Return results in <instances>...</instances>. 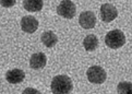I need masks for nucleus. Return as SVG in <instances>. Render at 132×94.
<instances>
[{
  "mask_svg": "<svg viewBox=\"0 0 132 94\" xmlns=\"http://www.w3.org/2000/svg\"><path fill=\"white\" fill-rule=\"evenodd\" d=\"M50 88L53 94H70L73 89V84L68 76L60 74L53 79Z\"/></svg>",
  "mask_w": 132,
  "mask_h": 94,
  "instance_id": "obj_1",
  "label": "nucleus"
},
{
  "mask_svg": "<svg viewBox=\"0 0 132 94\" xmlns=\"http://www.w3.org/2000/svg\"><path fill=\"white\" fill-rule=\"evenodd\" d=\"M46 62H47V58H46L45 54H43V53L33 54L30 59V66H31V68L34 70L43 69L46 66Z\"/></svg>",
  "mask_w": 132,
  "mask_h": 94,
  "instance_id": "obj_9",
  "label": "nucleus"
},
{
  "mask_svg": "<svg viewBox=\"0 0 132 94\" xmlns=\"http://www.w3.org/2000/svg\"><path fill=\"white\" fill-rule=\"evenodd\" d=\"M16 0H0V4L4 8H11L15 4Z\"/></svg>",
  "mask_w": 132,
  "mask_h": 94,
  "instance_id": "obj_14",
  "label": "nucleus"
},
{
  "mask_svg": "<svg viewBox=\"0 0 132 94\" xmlns=\"http://www.w3.org/2000/svg\"><path fill=\"white\" fill-rule=\"evenodd\" d=\"M21 27L26 33H34L38 27V21L32 15H25L21 20Z\"/></svg>",
  "mask_w": 132,
  "mask_h": 94,
  "instance_id": "obj_7",
  "label": "nucleus"
},
{
  "mask_svg": "<svg viewBox=\"0 0 132 94\" xmlns=\"http://www.w3.org/2000/svg\"><path fill=\"white\" fill-rule=\"evenodd\" d=\"M25 78V73L23 70L21 69H12V70H9L6 73V79L9 83L11 84H18V83H21L23 80Z\"/></svg>",
  "mask_w": 132,
  "mask_h": 94,
  "instance_id": "obj_8",
  "label": "nucleus"
},
{
  "mask_svg": "<svg viewBox=\"0 0 132 94\" xmlns=\"http://www.w3.org/2000/svg\"><path fill=\"white\" fill-rule=\"evenodd\" d=\"M83 46L87 51H93L97 48L98 46V40L95 35L89 34L87 35L83 41Z\"/></svg>",
  "mask_w": 132,
  "mask_h": 94,
  "instance_id": "obj_12",
  "label": "nucleus"
},
{
  "mask_svg": "<svg viewBox=\"0 0 132 94\" xmlns=\"http://www.w3.org/2000/svg\"><path fill=\"white\" fill-rule=\"evenodd\" d=\"M86 76L89 82L94 84H102L105 82L107 78V73L100 66H92L86 71Z\"/></svg>",
  "mask_w": 132,
  "mask_h": 94,
  "instance_id": "obj_3",
  "label": "nucleus"
},
{
  "mask_svg": "<svg viewBox=\"0 0 132 94\" xmlns=\"http://www.w3.org/2000/svg\"><path fill=\"white\" fill-rule=\"evenodd\" d=\"M105 43L109 48L112 49L120 48V47H122L126 44V36L119 30H112L106 34Z\"/></svg>",
  "mask_w": 132,
  "mask_h": 94,
  "instance_id": "obj_2",
  "label": "nucleus"
},
{
  "mask_svg": "<svg viewBox=\"0 0 132 94\" xmlns=\"http://www.w3.org/2000/svg\"><path fill=\"white\" fill-rule=\"evenodd\" d=\"M118 17L117 9L110 3H104L101 7V18L104 22H111Z\"/></svg>",
  "mask_w": 132,
  "mask_h": 94,
  "instance_id": "obj_5",
  "label": "nucleus"
},
{
  "mask_svg": "<svg viewBox=\"0 0 132 94\" xmlns=\"http://www.w3.org/2000/svg\"><path fill=\"white\" fill-rule=\"evenodd\" d=\"M42 43H43L46 47L50 48V47H54L58 43V37L54 32L47 31L42 35Z\"/></svg>",
  "mask_w": 132,
  "mask_h": 94,
  "instance_id": "obj_11",
  "label": "nucleus"
},
{
  "mask_svg": "<svg viewBox=\"0 0 132 94\" xmlns=\"http://www.w3.org/2000/svg\"><path fill=\"white\" fill-rule=\"evenodd\" d=\"M96 15L95 13L92 12V11H85V12H82L80 14L79 18V23L83 29L85 30H89V29H93L94 26L96 25Z\"/></svg>",
  "mask_w": 132,
  "mask_h": 94,
  "instance_id": "obj_6",
  "label": "nucleus"
},
{
  "mask_svg": "<svg viewBox=\"0 0 132 94\" xmlns=\"http://www.w3.org/2000/svg\"><path fill=\"white\" fill-rule=\"evenodd\" d=\"M75 4L71 1V0H62L57 7V13L65 19H72L75 15Z\"/></svg>",
  "mask_w": 132,
  "mask_h": 94,
  "instance_id": "obj_4",
  "label": "nucleus"
},
{
  "mask_svg": "<svg viewBox=\"0 0 132 94\" xmlns=\"http://www.w3.org/2000/svg\"><path fill=\"white\" fill-rule=\"evenodd\" d=\"M118 94H132V83L122 81L117 87Z\"/></svg>",
  "mask_w": 132,
  "mask_h": 94,
  "instance_id": "obj_13",
  "label": "nucleus"
},
{
  "mask_svg": "<svg viewBox=\"0 0 132 94\" xmlns=\"http://www.w3.org/2000/svg\"><path fill=\"white\" fill-rule=\"evenodd\" d=\"M22 94H42L38 90L36 89H33V88H26L24 91H23Z\"/></svg>",
  "mask_w": 132,
  "mask_h": 94,
  "instance_id": "obj_15",
  "label": "nucleus"
},
{
  "mask_svg": "<svg viewBox=\"0 0 132 94\" xmlns=\"http://www.w3.org/2000/svg\"><path fill=\"white\" fill-rule=\"evenodd\" d=\"M43 0H24L23 7L30 12H38L43 9Z\"/></svg>",
  "mask_w": 132,
  "mask_h": 94,
  "instance_id": "obj_10",
  "label": "nucleus"
}]
</instances>
